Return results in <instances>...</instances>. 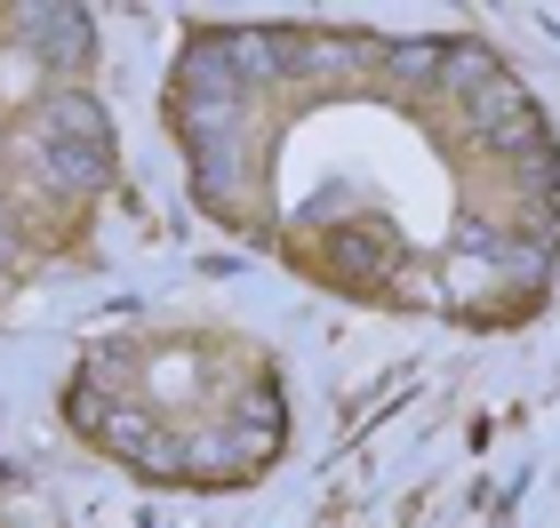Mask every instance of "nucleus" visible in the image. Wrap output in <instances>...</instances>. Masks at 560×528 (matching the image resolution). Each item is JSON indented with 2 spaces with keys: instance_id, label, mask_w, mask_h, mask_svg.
<instances>
[{
  "instance_id": "nucleus-2",
  "label": "nucleus",
  "mask_w": 560,
  "mask_h": 528,
  "mask_svg": "<svg viewBox=\"0 0 560 528\" xmlns=\"http://www.w3.org/2000/svg\"><path fill=\"white\" fill-rule=\"evenodd\" d=\"M81 441L113 448L129 472L168 489H233L257 481L289 441V400L257 352L224 361L200 337L113 344L72 385Z\"/></svg>"
},
{
  "instance_id": "nucleus-1",
  "label": "nucleus",
  "mask_w": 560,
  "mask_h": 528,
  "mask_svg": "<svg viewBox=\"0 0 560 528\" xmlns=\"http://www.w3.org/2000/svg\"><path fill=\"white\" fill-rule=\"evenodd\" d=\"M200 216L369 305L513 320L560 257V144L480 40L217 24L168 72Z\"/></svg>"
},
{
  "instance_id": "nucleus-3",
  "label": "nucleus",
  "mask_w": 560,
  "mask_h": 528,
  "mask_svg": "<svg viewBox=\"0 0 560 528\" xmlns=\"http://www.w3.org/2000/svg\"><path fill=\"white\" fill-rule=\"evenodd\" d=\"M113 185L96 105V24L81 9H0V289L81 233Z\"/></svg>"
}]
</instances>
